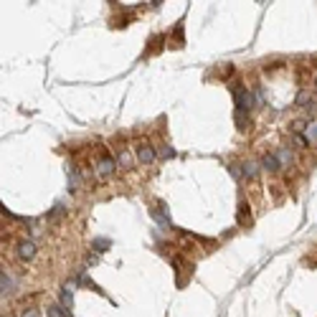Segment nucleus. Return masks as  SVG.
<instances>
[{
    "label": "nucleus",
    "mask_w": 317,
    "mask_h": 317,
    "mask_svg": "<svg viewBox=\"0 0 317 317\" xmlns=\"http://www.w3.org/2000/svg\"><path fill=\"white\" fill-rule=\"evenodd\" d=\"M117 170V160L109 155V150H99V157H97V165H94V173H97V180H107L112 178Z\"/></svg>",
    "instance_id": "f257e3e1"
},
{
    "label": "nucleus",
    "mask_w": 317,
    "mask_h": 317,
    "mask_svg": "<svg viewBox=\"0 0 317 317\" xmlns=\"http://www.w3.org/2000/svg\"><path fill=\"white\" fill-rule=\"evenodd\" d=\"M231 94H234V102H236V112H249L254 107V94L249 92V86L236 81L231 86Z\"/></svg>",
    "instance_id": "f03ea898"
},
{
    "label": "nucleus",
    "mask_w": 317,
    "mask_h": 317,
    "mask_svg": "<svg viewBox=\"0 0 317 317\" xmlns=\"http://www.w3.org/2000/svg\"><path fill=\"white\" fill-rule=\"evenodd\" d=\"M134 157H137V163L150 165V163H155L157 152H155V147H152L150 142H137V145H134Z\"/></svg>",
    "instance_id": "7ed1b4c3"
},
{
    "label": "nucleus",
    "mask_w": 317,
    "mask_h": 317,
    "mask_svg": "<svg viewBox=\"0 0 317 317\" xmlns=\"http://www.w3.org/2000/svg\"><path fill=\"white\" fill-rule=\"evenodd\" d=\"M236 223L239 226H252V206L246 200H241L239 208H236Z\"/></svg>",
    "instance_id": "20e7f679"
},
{
    "label": "nucleus",
    "mask_w": 317,
    "mask_h": 317,
    "mask_svg": "<svg viewBox=\"0 0 317 317\" xmlns=\"http://www.w3.org/2000/svg\"><path fill=\"white\" fill-rule=\"evenodd\" d=\"M261 168H264L266 173H279V170H282V165H279L277 152H266V155L261 157Z\"/></svg>",
    "instance_id": "39448f33"
},
{
    "label": "nucleus",
    "mask_w": 317,
    "mask_h": 317,
    "mask_svg": "<svg viewBox=\"0 0 317 317\" xmlns=\"http://www.w3.org/2000/svg\"><path fill=\"white\" fill-rule=\"evenodd\" d=\"M36 252H38V249H36V244H33V241H20V244H18V256H20L23 261L33 259Z\"/></svg>",
    "instance_id": "423d86ee"
},
{
    "label": "nucleus",
    "mask_w": 317,
    "mask_h": 317,
    "mask_svg": "<svg viewBox=\"0 0 317 317\" xmlns=\"http://www.w3.org/2000/svg\"><path fill=\"white\" fill-rule=\"evenodd\" d=\"M234 122H236V127H239L241 132H249V129H252V117H249V112H236V115H234Z\"/></svg>",
    "instance_id": "0eeeda50"
},
{
    "label": "nucleus",
    "mask_w": 317,
    "mask_h": 317,
    "mask_svg": "<svg viewBox=\"0 0 317 317\" xmlns=\"http://www.w3.org/2000/svg\"><path fill=\"white\" fill-rule=\"evenodd\" d=\"M241 168H244V178H249V180H256V178H259V165H256L254 160H246Z\"/></svg>",
    "instance_id": "6e6552de"
},
{
    "label": "nucleus",
    "mask_w": 317,
    "mask_h": 317,
    "mask_svg": "<svg viewBox=\"0 0 317 317\" xmlns=\"http://www.w3.org/2000/svg\"><path fill=\"white\" fill-rule=\"evenodd\" d=\"M117 168H125V170L132 168V155L127 152V147H122V150H120V155H117Z\"/></svg>",
    "instance_id": "1a4fd4ad"
},
{
    "label": "nucleus",
    "mask_w": 317,
    "mask_h": 317,
    "mask_svg": "<svg viewBox=\"0 0 317 317\" xmlns=\"http://www.w3.org/2000/svg\"><path fill=\"white\" fill-rule=\"evenodd\" d=\"M277 157H279V165H282V168H289V165H292V160H295V157H292V152H289V147H282V150L277 152Z\"/></svg>",
    "instance_id": "9d476101"
},
{
    "label": "nucleus",
    "mask_w": 317,
    "mask_h": 317,
    "mask_svg": "<svg viewBox=\"0 0 317 317\" xmlns=\"http://www.w3.org/2000/svg\"><path fill=\"white\" fill-rule=\"evenodd\" d=\"M0 289H3V295H10L13 292V279H10V274L3 269V274H0Z\"/></svg>",
    "instance_id": "9b49d317"
},
{
    "label": "nucleus",
    "mask_w": 317,
    "mask_h": 317,
    "mask_svg": "<svg viewBox=\"0 0 317 317\" xmlns=\"http://www.w3.org/2000/svg\"><path fill=\"white\" fill-rule=\"evenodd\" d=\"M46 315H49V317H71V312H69V310H63L61 305H51V307L46 310Z\"/></svg>",
    "instance_id": "f8f14e48"
},
{
    "label": "nucleus",
    "mask_w": 317,
    "mask_h": 317,
    "mask_svg": "<svg viewBox=\"0 0 317 317\" xmlns=\"http://www.w3.org/2000/svg\"><path fill=\"white\" fill-rule=\"evenodd\" d=\"M61 305H63V310H71V307H74V295H71L69 287L61 289Z\"/></svg>",
    "instance_id": "ddd939ff"
},
{
    "label": "nucleus",
    "mask_w": 317,
    "mask_h": 317,
    "mask_svg": "<svg viewBox=\"0 0 317 317\" xmlns=\"http://www.w3.org/2000/svg\"><path fill=\"white\" fill-rule=\"evenodd\" d=\"M307 122H305V120H295V122H292V125H289V129H292V132H295V134H302V132H307Z\"/></svg>",
    "instance_id": "4468645a"
},
{
    "label": "nucleus",
    "mask_w": 317,
    "mask_h": 317,
    "mask_svg": "<svg viewBox=\"0 0 317 317\" xmlns=\"http://www.w3.org/2000/svg\"><path fill=\"white\" fill-rule=\"evenodd\" d=\"M94 252H107L109 249V239H94Z\"/></svg>",
    "instance_id": "2eb2a0df"
},
{
    "label": "nucleus",
    "mask_w": 317,
    "mask_h": 317,
    "mask_svg": "<svg viewBox=\"0 0 317 317\" xmlns=\"http://www.w3.org/2000/svg\"><path fill=\"white\" fill-rule=\"evenodd\" d=\"M305 137L312 142V140H317V122H312V125L307 127V132H305Z\"/></svg>",
    "instance_id": "dca6fc26"
},
{
    "label": "nucleus",
    "mask_w": 317,
    "mask_h": 317,
    "mask_svg": "<svg viewBox=\"0 0 317 317\" xmlns=\"http://www.w3.org/2000/svg\"><path fill=\"white\" fill-rule=\"evenodd\" d=\"M221 76H223V79L234 76V63H223V69H221Z\"/></svg>",
    "instance_id": "f3484780"
},
{
    "label": "nucleus",
    "mask_w": 317,
    "mask_h": 317,
    "mask_svg": "<svg viewBox=\"0 0 317 317\" xmlns=\"http://www.w3.org/2000/svg\"><path fill=\"white\" fill-rule=\"evenodd\" d=\"M295 142H297V147H310V140L305 134H295Z\"/></svg>",
    "instance_id": "a211bd4d"
},
{
    "label": "nucleus",
    "mask_w": 317,
    "mask_h": 317,
    "mask_svg": "<svg viewBox=\"0 0 317 317\" xmlns=\"http://www.w3.org/2000/svg\"><path fill=\"white\" fill-rule=\"evenodd\" d=\"M173 38H175L178 43H183V26H180V23L175 26V31H173Z\"/></svg>",
    "instance_id": "6ab92c4d"
},
{
    "label": "nucleus",
    "mask_w": 317,
    "mask_h": 317,
    "mask_svg": "<svg viewBox=\"0 0 317 317\" xmlns=\"http://www.w3.org/2000/svg\"><path fill=\"white\" fill-rule=\"evenodd\" d=\"M160 155H163V157H175V150H170L168 145H163V147H160Z\"/></svg>",
    "instance_id": "aec40b11"
},
{
    "label": "nucleus",
    "mask_w": 317,
    "mask_h": 317,
    "mask_svg": "<svg viewBox=\"0 0 317 317\" xmlns=\"http://www.w3.org/2000/svg\"><path fill=\"white\" fill-rule=\"evenodd\" d=\"M282 63H284V61H274V63H266V66H264V71H266V74H269V71H277V69H282Z\"/></svg>",
    "instance_id": "412c9836"
},
{
    "label": "nucleus",
    "mask_w": 317,
    "mask_h": 317,
    "mask_svg": "<svg viewBox=\"0 0 317 317\" xmlns=\"http://www.w3.org/2000/svg\"><path fill=\"white\" fill-rule=\"evenodd\" d=\"M20 317H41V312H38L36 307H28V310H26V312H23Z\"/></svg>",
    "instance_id": "4be33fe9"
},
{
    "label": "nucleus",
    "mask_w": 317,
    "mask_h": 317,
    "mask_svg": "<svg viewBox=\"0 0 317 317\" xmlns=\"http://www.w3.org/2000/svg\"><path fill=\"white\" fill-rule=\"evenodd\" d=\"M61 213H63V208H61V206H56V208L49 213V218H56V216H61Z\"/></svg>",
    "instance_id": "5701e85b"
},
{
    "label": "nucleus",
    "mask_w": 317,
    "mask_h": 317,
    "mask_svg": "<svg viewBox=\"0 0 317 317\" xmlns=\"http://www.w3.org/2000/svg\"><path fill=\"white\" fill-rule=\"evenodd\" d=\"M310 63H312V66L317 69V54H312V56H310Z\"/></svg>",
    "instance_id": "b1692460"
},
{
    "label": "nucleus",
    "mask_w": 317,
    "mask_h": 317,
    "mask_svg": "<svg viewBox=\"0 0 317 317\" xmlns=\"http://www.w3.org/2000/svg\"><path fill=\"white\" fill-rule=\"evenodd\" d=\"M315 86H317V79H315Z\"/></svg>",
    "instance_id": "393cba45"
}]
</instances>
